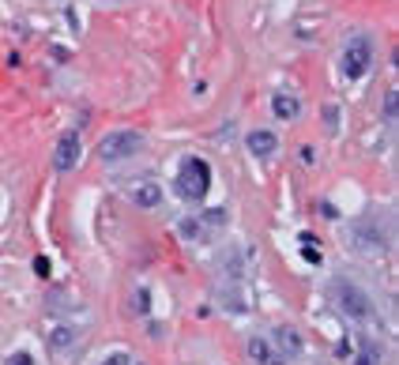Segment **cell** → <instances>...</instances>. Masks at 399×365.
<instances>
[{
  "label": "cell",
  "mask_w": 399,
  "mask_h": 365,
  "mask_svg": "<svg viewBox=\"0 0 399 365\" xmlns=\"http://www.w3.org/2000/svg\"><path fill=\"white\" fill-rule=\"evenodd\" d=\"M207 189H211V170H207L204 159H185L181 170H177V196L181 200H204Z\"/></svg>",
  "instance_id": "cell-1"
},
{
  "label": "cell",
  "mask_w": 399,
  "mask_h": 365,
  "mask_svg": "<svg viewBox=\"0 0 399 365\" xmlns=\"http://www.w3.org/2000/svg\"><path fill=\"white\" fill-rule=\"evenodd\" d=\"M331 297H336V305H339L350 320H369V316H373V297L365 294L358 283L336 279V283H331Z\"/></svg>",
  "instance_id": "cell-2"
},
{
  "label": "cell",
  "mask_w": 399,
  "mask_h": 365,
  "mask_svg": "<svg viewBox=\"0 0 399 365\" xmlns=\"http://www.w3.org/2000/svg\"><path fill=\"white\" fill-rule=\"evenodd\" d=\"M140 147H143V136H140V132H125V128H121V132H109V136L98 143V159L113 166V162L132 159Z\"/></svg>",
  "instance_id": "cell-3"
},
{
  "label": "cell",
  "mask_w": 399,
  "mask_h": 365,
  "mask_svg": "<svg viewBox=\"0 0 399 365\" xmlns=\"http://www.w3.org/2000/svg\"><path fill=\"white\" fill-rule=\"evenodd\" d=\"M369 64H373V42L369 38H350L347 42V49H343V75L347 80H362L365 72H369Z\"/></svg>",
  "instance_id": "cell-4"
},
{
  "label": "cell",
  "mask_w": 399,
  "mask_h": 365,
  "mask_svg": "<svg viewBox=\"0 0 399 365\" xmlns=\"http://www.w3.org/2000/svg\"><path fill=\"white\" fill-rule=\"evenodd\" d=\"M271 347H275V354L286 361V358H297V354H302L305 339H302V331H297L294 324H283V328L271 331Z\"/></svg>",
  "instance_id": "cell-5"
},
{
  "label": "cell",
  "mask_w": 399,
  "mask_h": 365,
  "mask_svg": "<svg viewBox=\"0 0 399 365\" xmlns=\"http://www.w3.org/2000/svg\"><path fill=\"white\" fill-rule=\"evenodd\" d=\"M80 154H83V147H80V136H75V132L61 136L57 154H53V166H57V173H72L75 166H80Z\"/></svg>",
  "instance_id": "cell-6"
},
{
  "label": "cell",
  "mask_w": 399,
  "mask_h": 365,
  "mask_svg": "<svg viewBox=\"0 0 399 365\" xmlns=\"http://www.w3.org/2000/svg\"><path fill=\"white\" fill-rule=\"evenodd\" d=\"M128 196H132V204H140V207H159L162 204V189L154 181H136L128 189Z\"/></svg>",
  "instance_id": "cell-7"
},
{
  "label": "cell",
  "mask_w": 399,
  "mask_h": 365,
  "mask_svg": "<svg viewBox=\"0 0 399 365\" xmlns=\"http://www.w3.org/2000/svg\"><path fill=\"white\" fill-rule=\"evenodd\" d=\"M249 151L257 154V159H271V154L279 151V140H275V132L257 128V132H249Z\"/></svg>",
  "instance_id": "cell-8"
},
{
  "label": "cell",
  "mask_w": 399,
  "mask_h": 365,
  "mask_svg": "<svg viewBox=\"0 0 399 365\" xmlns=\"http://www.w3.org/2000/svg\"><path fill=\"white\" fill-rule=\"evenodd\" d=\"M245 354H249V358L257 361V365H283V358L275 354V347H271L268 339H249Z\"/></svg>",
  "instance_id": "cell-9"
},
{
  "label": "cell",
  "mask_w": 399,
  "mask_h": 365,
  "mask_svg": "<svg viewBox=\"0 0 399 365\" xmlns=\"http://www.w3.org/2000/svg\"><path fill=\"white\" fill-rule=\"evenodd\" d=\"M271 109H275V117L294 120L297 113H302V102H297L294 94H275V98H271Z\"/></svg>",
  "instance_id": "cell-10"
},
{
  "label": "cell",
  "mask_w": 399,
  "mask_h": 365,
  "mask_svg": "<svg viewBox=\"0 0 399 365\" xmlns=\"http://www.w3.org/2000/svg\"><path fill=\"white\" fill-rule=\"evenodd\" d=\"M358 365H381V347L373 339H362V350H358Z\"/></svg>",
  "instance_id": "cell-11"
},
{
  "label": "cell",
  "mask_w": 399,
  "mask_h": 365,
  "mask_svg": "<svg viewBox=\"0 0 399 365\" xmlns=\"http://www.w3.org/2000/svg\"><path fill=\"white\" fill-rule=\"evenodd\" d=\"M384 117H388V120L399 117V91H388V94H384Z\"/></svg>",
  "instance_id": "cell-12"
},
{
  "label": "cell",
  "mask_w": 399,
  "mask_h": 365,
  "mask_svg": "<svg viewBox=\"0 0 399 365\" xmlns=\"http://www.w3.org/2000/svg\"><path fill=\"white\" fill-rule=\"evenodd\" d=\"M98 365H136V361H132L125 350H113V354H106V358L98 361Z\"/></svg>",
  "instance_id": "cell-13"
},
{
  "label": "cell",
  "mask_w": 399,
  "mask_h": 365,
  "mask_svg": "<svg viewBox=\"0 0 399 365\" xmlns=\"http://www.w3.org/2000/svg\"><path fill=\"white\" fill-rule=\"evenodd\" d=\"M204 223L207 226H226V211H219V207L215 211H204Z\"/></svg>",
  "instance_id": "cell-14"
},
{
  "label": "cell",
  "mask_w": 399,
  "mask_h": 365,
  "mask_svg": "<svg viewBox=\"0 0 399 365\" xmlns=\"http://www.w3.org/2000/svg\"><path fill=\"white\" fill-rule=\"evenodd\" d=\"M324 120H328V132H336V128H339V109L328 106V109H324Z\"/></svg>",
  "instance_id": "cell-15"
},
{
  "label": "cell",
  "mask_w": 399,
  "mask_h": 365,
  "mask_svg": "<svg viewBox=\"0 0 399 365\" xmlns=\"http://www.w3.org/2000/svg\"><path fill=\"white\" fill-rule=\"evenodd\" d=\"M8 365H35V358H30V354H23V350H19V354H12V358H8Z\"/></svg>",
  "instance_id": "cell-16"
},
{
  "label": "cell",
  "mask_w": 399,
  "mask_h": 365,
  "mask_svg": "<svg viewBox=\"0 0 399 365\" xmlns=\"http://www.w3.org/2000/svg\"><path fill=\"white\" fill-rule=\"evenodd\" d=\"M297 159H302V166H313V147H302V151H297Z\"/></svg>",
  "instance_id": "cell-17"
},
{
  "label": "cell",
  "mask_w": 399,
  "mask_h": 365,
  "mask_svg": "<svg viewBox=\"0 0 399 365\" xmlns=\"http://www.w3.org/2000/svg\"><path fill=\"white\" fill-rule=\"evenodd\" d=\"M35 271H38V275H49V260L38 256V260H35Z\"/></svg>",
  "instance_id": "cell-18"
}]
</instances>
